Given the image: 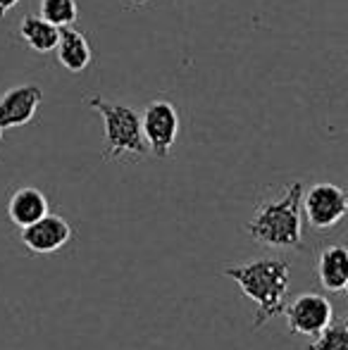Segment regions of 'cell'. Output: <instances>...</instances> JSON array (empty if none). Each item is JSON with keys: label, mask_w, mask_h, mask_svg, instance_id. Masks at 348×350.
<instances>
[{"label": "cell", "mask_w": 348, "mask_h": 350, "mask_svg": "<svg viewBox=\"0 0 348 350\" xmlns=\"http://www.w3.org/2000/svg\"><path fill=\"white\" fill-rule=\"evenodd\" d=\"M303 184L293 181L282 191L279 198L265 200L246 221V234L260 245L274 250L303 248V212H301Z\"/></svg>", "instance_id": "obj_1"}, {"label": "cell", "mask_w": 348, "mask_h": 350, "mask_svg": "<svg viewBox=\"0 0 348 350\" xmlns=\"http://www.w3.org/2000/svg\"><path fill=\"white\" fill-rule=\"evenodd\" d=\"M222 274L234 279V284L243 291V295L258 305L253 329H260L265 322L277 317L284 310V298H286V291H289V277H291V267H289L286 260L260 258V260H253V262L224 267Z\"/></svg>", "instance_id": "obj_2"}, {"label": "cell", "mask_w": 348, "mask_h": 350, "mask_svg": "<svg viewBox=\"0 0 348 350\" xmlns=\"http://www.w3.org/2000/svg\"><path fill=\"white\" fill-rule=\"evenodd\" d=\"M88 107L103 117L105 124V152L103 160H115V157L134 155L144 157L148 152L146 141L141 136V117L129 105L120 103H107L101 96L88 98Z\"/></svg>", "instance_id": "obj_3"}, {"label": "cell", "mask_w": 348, "mask_h": 350, "mask_svg": "<svg viewBox=\"0 0 348 350\" xmlns=\"http://www.w3.org/2000/svg\"><path fill=\"white\" fill-rule=\"evenodd\" d=\"M301 212L310 221L312 229H334L348 212V196L341 186L330 184V181H320V184L303 191Z\"/></svg>", "instance_id": "obj_4"}, {"label": "cell", "mask_w": 348, "mask_h": 350, "mask_svg": "<svg viewBox=\"0 0 348 350\" xmlns=\"http://www.w3.org/2000/svg\"><path fill=\"white\" fill-rule=\"evenodd\" d=\"M141 136L148 152L155 157H168L179 136V112L170 100H153L141 115Z\"/></svg>", "instance_id": "obj_5"}, {"label": "cell", "mask_w": 348, "mask_h": 350, "mask_svg": "<svg viewBox=\"0 0 348 350\" xmlns=\"http://www.w3.org/2000/svg\"><path fill=\"white\" fill-rule=\"evenodd\" d=\"M286 324L296 336H315L317 332L334 322V308L322 293H301L284 308Z\"/></svg>", "instance_id": "obj_6"}, {"label": "cell", "mask_w": 348, "mask_h": 350, "mask_svg": "<svg viewBox=\"0 0 348 350\" xmlns=\"http://www.w3.org/2000/svg\"><path fill=\"white\" fill-rule=\"evenodd\" d=\"M43 103V88L36 83H22L0 96V129H19L36 117Z\"/></svg>", "instance_id": "obj_7"}, {"label": "cell", "mask_w": 348, "mask_h": 350, "mask_svg": "<svg viewBox=\"0 0 348 350\" xmlns=\"http://www.w3.org/2000/svg\"><path fill=\"white\" fill-rule=\"evenodd\" d=\"M70 239H72L70 221L62 219L60 215H51V212L22 229V243L27 245L31 253H38V255L55 253L62 245L70 243Z\"/></svg>", "instance_id": "obj_8"}, {"label": "cell", "mask_w": 348, "mask_h": 350, "mask_svg": "<svg viewBox=\"0 0 348 350\" xmlns=\"http://www.w3.org/2000/svg\"><path fill=\"white\" fill-rule=\"evenodd\" d=\"M317 279L330 293H344L348 286V250L339 243L322 248L317 258Z\"/></svg>", "instance_id": "obj_9"}, {"label": "cell", "mask_w": 348, "mask_h": 350, "mask_svg": "<svg viewBox=\"0 0 348 350\" xmlns=\"http://www.w3.org/2000/svg\"><path fill=\"white\" fill-rule=\"evenodd\" d=\"M43 215H48V198L43 191L34 189V186H22L12 193L8 203V217L14 226L24 229V226L34 224L36 219H41Z\"/></svg>", "instance_id": "obj_10"}, {"label": "cell", "mask_w": 348, "mask_h": 350, "mask_svg": "<svg viewBox=\"0 0 348 350\" xmlns=\"http://www.w3.org/2000/svg\"><path fill=\"white\" fill-rule=\"evenodd\" d=\"M57 60L67 72L79 74L91 65V46L86 41V33H81L75 27H62L57 38Z\"/></svg>", "instance_id": "obj_11"}, {"label": "cell", "mask_w": 348, "mask_h": 350, "mask_svg": "<svg viewBox=\"0 0 348 350\" xmlns=\"http://www.w3.org/2000/svg\"><path fill=\"white\" fill-rule=\"evenodd\" d=\"M19 33H22V38L27 41V46L34 48L36 53L55 51L57 38H60V29L53 27L51 22H46L41 14H27V17L22 19Z\"/></svg>", "instance_id": "obj_12"}, {"label": "cell", "mask_w": 348, "mask_h": 350, "mask_svg": "<svg viewBox=\"0 0 348 350\" xmlns=\"http://www.w3.org/2000/svg\"><path fill=\"white\" fill-rule=\"evenodd\" d=\"M41 17L53 27H72L79 17L77 0H41Z\"/></svg>", "instance_id": "obj_13"}, {"label": "cell", "mask_w": 348, "mask_h": 350, "mask_svg": "<svg viewBox=\"0 0 348 350\" xmlns=\"http://www.w3.org/2000/svg\"><path fill=\"white\" fill-rule=\"evenodd\" d=\"M308 350H348V329L346 322H332L322 332L315 334V341Z\"/></svg>", "instance_id": "obj_14"}, {"label": "cell", "mask_w": 348, "mask_h": 350, "mask_svg": "<svg viewBox=\"0 0 348 350\" xmlns=\"http://www.w3.org/2000/svg\"><path fill=\"white\" fill-rule=\"evenodd\" d=\"M17 3H19V0H0V19H3Z\"/></svg>", "instance_id": "obj_15"}, {"label": "cell", "mask_w": 348, "mask_h": 350, "mask_svg": "<svg viewBox=\"0 0 348 350\" xmlns=\"http://www.w3.org/2000/svg\"><path fill=\"white\" fill-rule=\"evenodd\" d=\"M136 3H148V0H136Z\"/></svg>", "instance_id": "obj_16"}, {"label": "cell", "mask_w": 348, "mask_h": 350, "mask_svg": "<svg viewBox=\"0 0 348 350\" xmlns=\"http://www.w3.org/2000/svg\"><path fill=\"white\" fill-rule=\"evenodd\" d=\"M0 141H3V129H0Z\"/></svg>", "instance_id": "obj_17"}]
</instances>
